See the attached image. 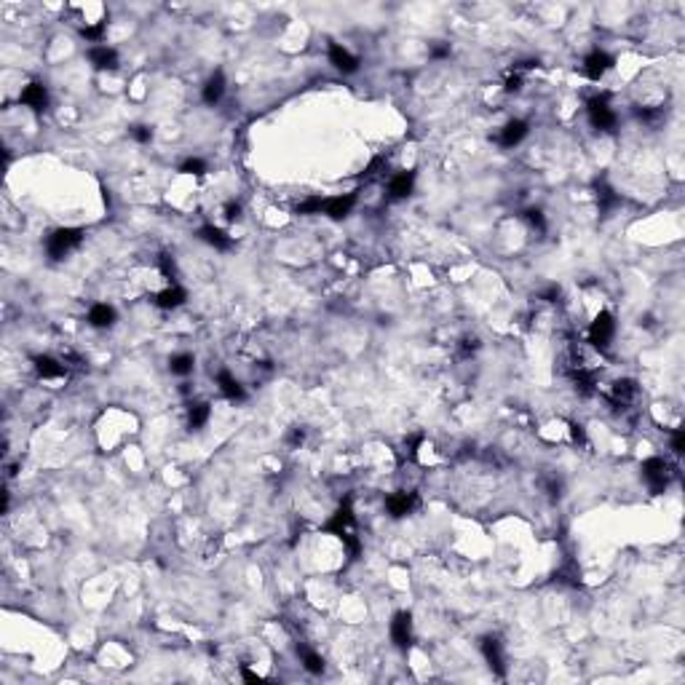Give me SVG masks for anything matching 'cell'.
Masks as SVG:
<instances>
[{
	"mask_svg": "<svg viewBox=\"0 0 685 685\" xmlns=\"http://www.w3.org/2000/svg\"><path fill=\"white\" fill-rule=\"evenodd\" d=\"M83 241V230L81 228H56L54 233L46 239V252L51 260H62L67 257L70 252L81 247Z\"/></svg>",
	"mask_w": 685,
	"mask_h": 685,
	"instance_id": "1",
	"label": "cell"
},
{
	"mask_svg": "<svg viewBox=\"0 0 685 685\" xmlns=\"http://www.w3.org/2000/svg\"><path fill=\"white\" fill-rule=\"evenodd\" d=\"M354 525H357V514H354V498L351 495H346L343 501H340V506H337V512L324 522V533L329 536H346V533H351L354 530Z\"/></svg>",
	"mask_w": 685,
	"mask_h": 685,
	"instance_id": "2",
	"label": "cell"
},
{
	"mask_svg": "<svg viewBox=\"0 0 685 685\" xmlns=\"http://www.w3.org/2000/svg\"><path fill=\"white\" fill-rule=\"evenodd\" d=\"M586 112H589L592 126H594V129H600V132H613V129H616V123H618L616 112H613L610 102H608V94H597V97H592V99L586 102Z\"/></svg>",
	"mask_w": 685,
	"mask_h": 685,
	"instance_id": "3",
	"label": "cell"
},
{
	"mask_svg": "<svg viewBox=\"0 0 685 685\" xmlns=\"http://www.w3.org/2000/svg\"><path fill=\"white\" fill-rule=\"evenodd\" d=\"M613 335H616V322H613V316H610L608 311H600V313L594 316V322L589 324V343H592L600 354H608Z\"/></svg>",
	"mask_w": 685,
	"mask_h": 685,
	"instance_id": "4",
	"label": "cell"
},
{
	"mask_svg": "<svg viewBox=\"0 0 685 685\" xmlns=\"http://www.w3.org/2000/svg\"><path fill=\"white\" fill-rule=\"evenodd\" d=\"M642 479L648 482V488L653 490V493H664L666 490V485H669V479H672V466L664 461V458H648V461H642Z\"/></svg>",
	"mask_w": 685,
	"mask_h": 685,
	"instance_id": "5",
	"label": "cell"
},
{
	"mask_svg": "<svg viewBox=\"0 0 685 685\" xmlns=\"http://www.w3.org/2000/svg\"><path fill=\"white\" fill-rule=\"evenodd\" d=\"M420 506V495L415 490H399V493H391L385 498V512L394 517V520H402L412 514L415 509Z\"/></svg>",
	"mask_w": 685,
	"mask_h": 685,
	"instance_id": "6",
	"label": "cell"
},
{
	"mask_svg": "<svg viewBox=\"0 0 685 685\" xmlns=\"http://www.w3.org/2000/svg\"><path fill=\"white\" fill-rule=\"evenodd\" d=\"M479 651H482V656L488 661V666L493 669L498 677H506V656H503V645H501V640L493 637V634H488V637H482L479 640Z\"/></svg>",
	"mask_w": 685,
	"mask_h": 685,
	"instance_id": "7",
	"label": "cell"
},
{
	"mask_svg": "<svg viewBox=\"0 0 685 685\" xmlns=\"http://www.w3.org/2000/svg\"><path fill=\"white\" fill-rule=\"evenodd\" d=\"M354 206H357V193H343V195L322 198V215H327V217H332V219L348 217Z\"/></svg>",
	"mask_w": 685,
	"mask_h": 685,
	"instance_id": "8",
	"label": "cell"
},
{
	"mask_svg": "<svg viewBox=\"0 0 685 685\" xmlns=\"http://www.w3.org/2000/svg\"><path fill=\"white\" fill-rule=\"evenodd\" d=\"M391 640L399 651H407L412 645V613L407 610H399L394 618H391Z\"/></svg>",
	"mask_w": 685,
	"mask_h": 685,
	"instance_id": "9",
	"label": "cell"
},
{
	"mask_svg": "<svg viewBox=\"0 0 685 685\" xmlns=\"http://www.w3.org/2000/svg\"><path fill=\"white\" fill-rule=\"evenodd\" d=\"M610 67H613V56L608 54V51H603V49H594L592 54H586L581 73H584L589 81H600Z\"/></svg>",
	"mask_w": 685,
	"mask_h": 685,
	"instance_id": "10",
	"label": "cell"
},
{
	"mask_svg": "<svg viewBox=\"0 0 685 685\" xmlns=\"http://www.w3.org/2000/svg\"><path fill=\"white\" fill-rule=\"evenodd\" d=\"M19 102H22L25 108L35 110V112H46V110H49V88L38 81L27 83V86L22 88V94H19Z\"/></svg>",
	"mask_w": 685,
	"mask_h": 685,
	"instance_id": "11",
	"label": "cell"
},
{
	"mask_svg": "<svg viewBox=\"0 0 685 685\" xmlns=\"http://www.w3.org/2000/svg\"><path fill=\"white\" fill-rule=\"evenodd\" d=\"M412 191H415V171L412 169L399 171L388 180V201H405L412 195Z\"/></svg>",
	"mask_w": 685,
	"mask_h": 685,
	"instance_id": "12",
	"label": "cell"
},
{
	"mask_svg": "<svg viewBox=\"0 0 685 685\" xmlns=\"http://www.w3.org/2000/svg\"><path fill=\"white\" fill-rule=\"evenodd\" d=\"M215 381H217V385H219V394H222L228 402H244V399H247L244 385L233 378V372H230V370H219Z\"/></svg>",
	"mask_w": 685,
	"mask_h": 685,
	"instance_id": "13",
	"label": "cell"
},
{
	"mask_svg": "<svg viewBox=\"0 0 685 685\" xmlns=\"http://www.w3.org/2000/svg\"><path fill=\"white\" fill-rule=\"evenodd\" d=\"M530 134V123L527 121H522V118H514V121H509L503 129H501V147H517L522 139Z\"/></svg>",
	"mask_w": 685,
	"mask_h": 685,
	"instance_id": "14",
	"label": "cell"
},
{
	"mask_svg": "<svg viewBox=\"0 0 685 685\" xmlns=\"http://www.w3.org/2000/svg\"><path fill=\"white\" fill-rule=\"evenodd\" d=\"M329 62L335 64V70H340L346 75H354L359 70V59L348 49H343L340 43H329Z\"/></svg>",
	"mask_w": 685,
	"mask_h": 685,
	"instance_id": "15",
	"label": "cell"
},
{
	"mask_svg": "<svg viewBox=\"0 0 685 685\" xmlns=\"http://www.w3.org/2000/svg\"><path fill=\"white\" fill-rule=\"evenodd\" d=\"M32 364H35V372H38L40 378H46V381H56V378H64V375L70 372V367H67L64 361L54 359V357H35V359H32Z\"/></svg>",
	"mask_w": 685,
	"mask_h": 685,
	"instance_id": "16",
	"label": "cell"
},
{
	"mask_svg": "<svg viewBox=\"0 0 685 685\" xmlns=\"http://www.w3.org/2000/svg\"><path fill=\"white\" fill-rule=\"evenodd\" d=\"M185 300H188V292H185L180 284H169L164 292L153 295V305H158L161 311H174V308H180Z\"/></svg>",
	"mask_w": 685,
	"mask_h": 685,
	"instance_id": "17",
	"label": "cell"
},
{
	"mask_svg": "<svg viewBox=\"0 0 685 685\" xmlns=\"http://www.w3.org/2000/svg\"><path fill=\"white\" fill-rule=\"evenodd\" d=\"M88 62L97 67V70H118V51L115 49H110V46H94V49H88Z\"/></svg>",
	"mask_w": 685,
	"mask_h": 685,
	"instance_id": "18",
	"label": "cell"
},
{
	"mask_svg": "<svg viewBox=\"0 0 685 685\" xmlns=\"http://www.w3.org/2000/svg\"><path fill=\"white\" fill-rule=\"evenodd\" d=\"M86 322L91 324L94 329H108L115 324V308L108 305V302H97V305H91L88 308V316H86Z\"/></svg>",
	"mask_w": 685,
	"mask_h": 685,
	"instance_id": "19",
	"label": "cell"
},
{
	"mask_svg": "<svg viewBox=\"0 0 685 685\" xmlns=\"http://www.w3.org/2000/svg\"><path fill=\"white\" fill-rule=\"evenodd\" d=\"M637 394H640V388L634 381H616L613 383V391H610V399H613V405L616 407H629L632 402L637 399Z\"/></svg>",
	"mask_w": 685,
	"mask_h": 685,
	"instance_id": "20",
	"label": "cell"
},
{
	"mask_svg": "<svg viewBox=\"0 0 685 685\" xmlns=\"http://www.w3.org/2000/svg\"><path fill=\"white\" fill-rule=\"evenodd\" d=\"M198 239L204 241V244H209V247H215L217 252H228V249L233 247V239L225 233V230H219L215 225H204L201 230H198Z\"/></svg>",
	"mask_w": 685,
	"mask_h": 685,
	"instance_id": "21",
	"label": "cell"
},
{
	"mask_svg": "<svg viewBox=\"0 0 685 685\" xmlns=\"http://www.w3.org/2000/svg\"><path fill=\"white\" fill-rule=\"evenodd\" d=\"M222 94H225V75H222V70H215L209 75V81L204 83L201 97H204L206 105H217L219 99H222Z\"/></svg>",
	"mask_w": 685,
	"mask_h": 685,
	"instance_id": "22",
	"label": "cell"
},
{
	"mask_svg": "<svg viewBox=\"0 0 685 685\" xmlns=\"http://www.w3.org/2000/svg\"><path fill=\"white\" fill-rule=\"evenodd\" d=\"M209 418H212V405L209 402H191V407H188V426H191L193 431L204 429L209 423Z\"/></svg>",
	"mask_w": 685,
	"mask_h": 685,
	"instance_id": "23",
	"label": "cell"
},
{
	"mask_svg": "<svg viewBox=\"0 0 685 685\" xmlns=\"http://www.w3.org/2000/svg\"><path fill=\"white\" fill-rule=\"evenodd\" d=\"M298 656H300L305 672H311V675H322L324 672V658L319 656L316 651H311L305 645H298Z\"/></svg>",
	"mask_w": 685,
	"mask_h": 685,
	"instance_id": "24",
	"label": "cell"
},
{
	"mask_svg": "<svg viewBox=\"0 0 685 685\" xmlns=\"http://www.w3.org/2000/svg\"><path fill=\"white\" fill-rule=\"evenodd\" d=\"M594 191H597V204H600V212H610L616 204H618V193L613 191L605 180H597L594 182Z\"/></svg>",
	"mask_w": 685,
	"mask_h": 685,
	"instance_id": "25",
	"label": "cell"
},
{
	"mask_svg": "<svg viewBox=\"0 0 685 685\" xmlns=\"http://www.w3.org/2000/svg\"><path fill=\"white\" fill-rule=\"evenodd\" d=\"M169 370H171V375L188 378L193 370H195V357L193 354H174V357L169 359Z\"/></svg>",
	"mask_w": 685,
	"mask_h": 685,
	"instance_id": "26",
	"label": "cell"
},
{
	"mask_svg": "<svg viewBox=\"0 0 685 685\" xmlns=\"http://www.w3.org/2000/svg\"><path fill=\"white\" fill-rule=\"evenodd\" d=\"M522 217H525V222L536 230V233H546V217H544V212L541 209H525L522 212Z\"/></svg>",
	"mask_w": 685,
	"mask_h": 685,
	"instance_id": "27",
	"label": "cell"
},
{
	"mask_svg": "<svg viewBox=\"0 0 685 685\" xmlns=\"http://www.w3.org/2000/svg\"><path fill=\"white\" fill-rule=\"evenodd\" d=\"M340 541H343V546L348 551V562H357L359 554H361V541H359V536L351 530V533H346V536H340Z\"/></svg>",
	"mask_w": 685,
	"mask_h": 685,
	"instance_id": "28",
	"label": "cell"
},
{
	"mask_svg": "<svg viewBox=\"0 0 685 685\" xmlns=\"http://www.w3.org/2000/svg\"><path fill=\"white\" fill-rule=\"evenodd\" d=\"M105 29H108V22H97V25H86V27H81V35L86 40H91V43H102Z\"/></svg>",
	"mask_w": 685,
	"mask_h": 685,
	"instance_id": "29",
	"label": "cell"
},
{
	"mask_svg": "<svg viewBox=\"0 0 685 685\" xmlns=\"http://www.w3.org/2000/svg\"><path fill=\"white\" fill-rule=\"evenodd\" d=\"M180 171H182V174H191V177H204V174H206V161H201V158H185V161L180 164Z\"/></svg>",
	"mask_w": 685,
	"mask_h": 685,
	"instance_id": "30",
	"label": "cell"
},
{
	"mask_svg": "<svg viewBox=\"0 0 685 685\" xmlns=\"http://www.w3.org/2000/svg\"><path fill=\"white\" fill-rule=\"evenodd\" d=\"M298 215H322V195H311L295 206Z\"/></svg>",
	"mask_w": 685,
	"mask_h": 685,
	"instance_id": "31",
	"label": "cell"
},
{
	"mask_svg": "<svg viewBox=\"0 0 685 685\" xmlns=\"http://www.w3.org/2000/svg\"><path fill=\"white\" fill-rule=\"evenodd\" d=\"M158 268H161L164 278H169V284H177V265H174V260H171L169 254H161V257H158Z\"/></svg>",
	"mask_w": 685,
	"mask_h": 685,
	"instance_id": "32",
	"label": "cell"
},
{
	"mask_svg": "<svg viewBox=\"0 0 685 685\" xmlns=\"http://www.w3.org/2000/svg\"><path fill=\"white\" fill-rule=\"evenodd\" d=\"M129 134H132V139L139 142V145H147V142L153 139V129H150V126H145V123H134V126L129 129Z\"/></svg>",
	"mask_w": 685,
	"mask_h": 685,
	"instance_id": "33",
	"label": "cell"
},
{
	"mask_svg": "<svg viewBox=\"0 0 685 685\" xmlns=\"http://www.w3.org/2000/svg\"><path fill=\"white\" fill-rule=\"evenodd\" d=\"M284 442H287L292 450H298L302 442H305V429H302V426H292V429L287 431V439H284Z\"/></svg>",
	"mask_w": 685,
	"mask_h": 685,
	"instance_id": "34",
	"label": "cell"
},
{
	"mask_svg": "<svg viewBox=\"0 0 685 685\" xmlns=\"http://www.w3.org/2000/svg\"><path fill=\"white\" fill-rule=\"evenodd\" d=\"M634 112H637V118H640V121H645V123H651V126H653V123H658V121L664 118V110H661V108H653V110H634Z\"/></svg>",
	"mask_w": 685,
	"mask_h": 685,
	"instance_id": "35",
	"label": "cell"
},
{
	"mask_svg": "<svg viewBox=\"0 0 685 685\" xmlns=\"http://www.w3.org/2000/svg\"><path fill=\"white\" fill-rule=\"evenodd\" d=\"M479 348V337H474V335H468V337H464L461 340V357L464 359H468L474 351Z\"/></svg>",
	"mask_w": 685,
	"mask_h": 685,
	"instance_id": "36",
	"label": "cell"
},
{
	"mask_svg": "<svg viewBox=\"0 0 685 685\" xmlns=\"http://www.w3.org/2000/svg\"><path fill=\"white\" fill-rule=\"evenodd\" d=\"M672 453H675V455H683L685 453V431L683 429H675V431H672Z\"/></svg>",
	"mask_w": 685,
	"mask_h": 685,
	"instance_id": "37",
	"label": "cell"
},
{
	"mask_svg": "<svg viewBox=\"0 0 685 685\" xmlns=\"http://www.w3.org/2000/svg\"><path fill=\"white\" fill-rule=\"evenodd\" d=\"M420 444H423V434H415V437L410 439V444H407V461H418Z\"/></svg>",
	"mask_w": 685,
	"mask_h": 685,
	"instance_id": "38",
	"label": "cell"
},
{
	"mask_svg": "<svg viewBox=\"0 0 685 685\" xmlns=\"http://www.w3.org/2000/svg\"><path fill=\"white\" fill-rule=\"evenodd\" d=\"M239 217H241V206H239L236 201L225 204V219H228V222H236Z\"/></svg>",
	"mask_w": 685,
	"mask_h": 685,
	"instance_id": "39",
	"label": "cell"
},
{
	"mask_svg": "<svg viewBox=\"0 0 685 685\" xmlns=\"http://www.w3.org/2000/svg\"><path fill=\"white\" fill-rule=\"evenodd\" d=\"M429 56H431V59H447V56H450V43H437V46H431Z\"/></svg>",
	"mask_w": 685,
	"mask_h": 685,
	"instance_id": "40",
	"label": "cell"
},
{
	"mask_svg": "<svg viewBox=\"0 0 685 685\" xmlns=\"http://www.w3.org/2000/svg\"><path fill=\"white\" fill-rule=\"evenodd\" d=\"M503 88H506L509 94H512V91H520L522 88V75L520 73H509V78H506V86H503Z\"/></svg>",
	"mask_w": 685,
	"mask_h": 685,
	"instance_id": "41",
	"label": "cell"
},
{
	"mask_svg": "<svg viewBox=\"0 0 685 685\" xmlns=\"http://www.w3.org/2000/svg\"><path fill=\"white\" fill-rule=\"evenodd\" d=\"M570 437L573 442H581V444H586V431H584V426H578V423H570Z\"/></svg>",
	"mask_w": 685,
	"mask_h": 685,
	"instance_id": "42",
	"label": "cell"
},
{
	"mask_svg": "<svg viewBox=\"0 0 685 685\" xmlns=\"http://www.w3.org/2000/svg\"><path fill=\"white\" fill-rule=\"evenodd\" d=\"M241 677H244L247 683H263V677H260L257 672H252L249 666H241Z\"/></svg>",
	"mask_w": 685,
	"mask_h": 685,
	"instance_id": "43",
	"label": "cell"
},
{
	"mask_svg": "<svg viewBox=\"0 0 685 685\" xmlns=\"http://www.w3.org/2000/svg\"><path fill=\"white\" fill-rule=\"evenodd\" d=\"M560 298V289L557 287H549L546 292H541V300H546V302H554Z\"/></svg>",
	"mask_w": 685,
	"mask_h": 685,
	"instance_id": "44",
	"label": "cell"
}]
</instances>
